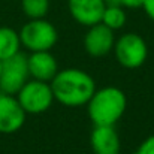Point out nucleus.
<instances>
[{
  "label": "nucleus",
  "instance_id": "nucleus-3",
  "mask_svg": "<svg viewBox=\"0 0 154 154\" xmlns=\"http://www.w3.org/2000/svg\"><path fill=\"white\" fill-rule=\"evenodd\" d=\"M21 45L30 52L51 51L58 41L57 29L45 18L30 20L18 32Z\"/></svg>",
  "mask_w": 154,
  "mask_h": 154
},
{
  "label": "nucleus",
  "instance_id": "nucleus-9",
  "mask_svg": "<svg viewBox=\"0 0 154 154\" xmlns=\"http://www.w3.org/2000/svg\"><path fill=\"white\" fill-rule=\"evenodd\" d=\"M105 6V0H67V8L72 18L85 27L100 23Z\"/></svg>",
  "mask_w": 154,
  "mask_h": 154
},
{
  "label": "nucleus",
  "instance_id": "nucleus-4",
  "mask_svg": "<svg viewBox=\"0 0 154 154\" xmlns=\"http://www.w3.org/2000/svg\"><path fill=\"white\" fill-rule=\"evenodd\" d=\"M29 64L27 55L24 52H17L15 55L0 61V91L6 94H17L23 85L29 81Z\"/></svg>",
  "mask_w": 154,
  "mask_h": 154
},
{
  "label": "nucleus",
  "instance_id": "nucleus-16",
  "mask_svg": "<svg viewBox=\"0 0 154 154\" xmlns=\"http://www.w3.org/2000/svg\"><path fill=\"white\" fill-rule=\"evenodd\" d=\"M133 154H154V135L145 138Z\"/></svg>",
  "mask_w": 154,
  "mask_h": 154
},
{
  "label": "nucleus",
  "instance_id": "nucleus-10",
  "mask_svg": "<svg viewBox=\"0 0 154 154\" xmlns=\"http://www.w3.org/2000/svg\"><path fill=\"white\" fill-rule=\"evenodd\" d=\"M29 73L32 79L51 82L58 72V63L51 51H38L27 55Z\"/></svg>",
  "mask_w": 154,
  "mask_h": 154
},
{
  "label": "nucleus",
  "instance_id": "nucleus-13",
  "mask_svg": "<svg viewBox=\"0 0 154 154\" xmlns=\"http://www.w3.org/2000/svg\"><path fill=\"white\" fill-rule=\"evenodd\" d=\"M126 20H127V15H126L124 8H121V6H105L100 23L105 24L108 29L115 32V30H120V29L124 27Z\"/></svg>",
  "mask_w": 154,
  "mask_h": 154
},
{
  "label": "nucleus",
  "instance_id": "nucleus-2",
  "mask_svg": "<svg viewBox=\"0 0 154 154\" xmlns=\"http://www.w3.org/2000/svg\"><path fill=\"white\" fill-rule=\"evenodd\" d=\"M127 97L118 87L96 88L94 94L87 103L88 118L94 126H115L124 115Z\"/></svg>",
  "mask_w": 154,
  "mask_h": 154
},
{
  "label": "nucleus",
  "instance_id": "nucleus-15",
  "mask_svg": "<svg viewBox=\"0 0 154 154\" xmlns=\"http://www.w3.org/2000/svg\"><path fill=\"white\" fill-rule=\"evenodd\" d=\"M106 6H121V8H129V9H138L142 8L144 0H105Z\"/></svg>",
  "mask_w": 154,
  "mask_h": 154
},
{
  "label": "nucleus",
  "instance_id": "nucleus-11",
  "mask_svg": "<svg viewBox=\"0 0 154 154\" xmlns=\"http://www.w3.org/2000/svg\"><path fill=\"white\" fill-rule=\"evenodd\" d=\"M90 145L94 154H120L121 148L120 136L114 126H94Z\"/></svg>",
  "mask_w": 154,
  "mask_h": 154
},
{
  "label": "nucleus",
  "instance_id": "nucleus-14",
  "mask_svg": "<svg viewBox=\"0 0 154 154\" xmlns=\"http://www.w3.org/2000/svg\"><path fill=\"white\" fill-rule=\"evenodd\" d=\"M21 9L30 20L45 18L50 11V0H21Z\"/></svg>",
  "mask_w": 154,
  "mask_h": 154
},
{
  "label": "nucleus",
  "instance_id": "nucleus-7",
  "mask_svg": "<svg viewBox=\"0 0 154 154\" xmlns=\"http://www.w3.org/2000/svg\"><path fill=\"white\" fill-rule=\"evenodd\" d=\"M26 111L14 94L0 91V133L11 135L18 132L26 123Z\"/></svg>",
  "mask_w": 154,
  "mask_h": 154
},
{
  "label": "nucleus",
  "instance_id": "nucleus-17",
  "mask_svg": "<svg viewBox=\"0 0 154 154\" xmlns=\"http://www.w3.org/2000/svg\"><path fill=\"white\" fill-rule=\"evenodd\" d=\"M142 9L145 11V14L154 21V0H144Z\"/></svg>",
  "mask_w": 154,
  "mask_h": 154
},
{
  "label": "nucleus",
  "instance_id": "nucleus-1",
  "mask_svg": "<svg viewBox=\"0 0 154 154\" xmlns=\"http://www.w3.org/2000/svg\"><path fill=\"white\" fill-rule=\"evenodd\" d=\"M50 85L54 100L67 108L87 105L96 91V82L93 76L78 67L58 70Z\"/></svg>",
  "mask_w": 154,
  "mask_h": 154
},
{
  "label": "nucleus",
  "instance_id": "nucleus-5",
  "mask_svg": "<svg viewBox=\"0 0 154 154\" xmlns=\"http://www.w3.org/2000/svg\"><path fill=\"white\" fill-rule=\"evenodd\" d=\"M114 54L123 67L138 69L145 63L148 57V47L145 39L138 33H124L115 39Z\"/></svg>",
  "mask_w": 154,
  "mask_h": 154
},
{
  "label": "nucleus",
  "instance_id": "nucleus-6",
  "mask_svg": "<svg viewBox=\"0 0 154 154\" xmlns=\"http://www.w3.org/2000/svg\"><path fill=\"white\" fill-rule=\"evenodd\" d=\"M15 97L18 99L26 114H42L48 111L54 102V94L50 82L38 79H29L15 94Z\"/></svg>",
  "mask_w": 154,
  "mask_h": 154
},
{
  "label": "nucleus",
  "instance_id": "nucleus-12",
  "mask_svg": "<svg viewBox=\"0 0 154 154\" xmlns=\"http://www.w3.org/2000/svg\"><path fill=\"white\" fill-rule=\"evenodd\" d=\"M21 41L18 32L11 27H0V61L20 52Z\"/></svg>",
  "mask_w": 154,
  "mask_h": 154
},
{
  "label": "nucleus",
  "instance_id": "nucleus-8",
  "mask_svg": "<svg viewBox=\"0 0 154 154\" xmlns=\"http://www.w3.org/2000/svg\"><path fill=\"white\" fill-rule=\"evenodd\" d=\"M114 45H115L114 30L108 29L102 23L88 27L84 36V48L90 57L94 58L105 57L106 54H109L114 50Z\"/></svg>",
  "mask_w": 154,
  "mask_h": 154
}]
</instances>
